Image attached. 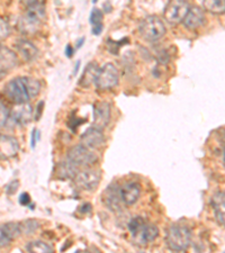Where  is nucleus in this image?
Segmentation results:
<instances>
[{
  "label": "nucleus",
  "mask_w": 225,
  "mask_h": 253,
  "mask_svg": "<svg viewBox=\"0 0 225 253\" xmlns=\"http://www.w3.org/2000/svg\"><path fill=\"white\" fill-rule=\"evenodd\" d=\"M24 83L26 84V88L28 90V93H30L31 99L32 98H35L36 96L40 93L41 90V84L36 79L31 78V77H23Z\"/></svg>",
  "instance_id": "obj_25"
},
{
  "label": "nucleus",
  "mask_w": 225,
  "mask_h": 253,
  "mask_svg": "<svg viewBox=\"0 0 225 253\" xmlns=\"http://www.w3.org/2000/svg\"><path fill=\"white\" fill-rule=\"evenodd\" d=\"M9 116H10V114H9V112H8L6 106L0 104V127H3V126H5Z\"/></svg>",
  "instance_id": "obj_29"
},
{
  "label": "nucleus",
  "mask_w": 225,
  "mask_h": 253,
  "mask_svg": "<svg viewBox=\"0 0 225 253\" xmlns=\"http://www.w3.org/2000/svg\"><path fill=\"white\" fill-rule=\"evenodd\" d=\"M0 50H1V45H0Z\"/></svg>",
  "instance_id": "obj_40"
},
{
  "label": "nucleus",
  "mask_w": 225,
  "mask_h": 253,
  "mask_svg": "<svg viewBox=\"0 0 225 253\" xmlns=\"http://www.w3.org/2000/svg\"><path fill=\"white\" fill-rule=\"evenodd\" d=\"M189 8L190 7L186 0H170L166 7L163 16L168 23L175 25V24L183 22Z\"/></svg>",
  "instance_id": "obj_7"
},
{
  "label": "nucleus",
  "mask_w": 225,
  "mask_h": 253,
  "mask_svg": "<svg viewBox=\"0 0 225 253\" xmlns=\"http://www.w3.org/2000/svg\"><path fill=\"white\" fill-rule=\"evenodd\" d=\"M84 42H85V39L83 38V39H80L79 41H78V43H77V47L79 48V47H81L83 46V44H84Z\"/></svg>",
  "instance_id": "obj_36"
},
{
  "label": "nucleus",
  "mask_w": 225,
  "mask_h": 253,
  "mask_svg": "<svg viewBox=\"0 0 225 253\" xmlns=\"http://www.w3.org/2000/svg\"><path fill=\"white\" fill-rule=\"evenodd\" d=\"M19 226L22 234L31 235L39 230L40 223L35 221V219H27V221H24L23 223H19Z\"/></svg>",
  "instance_id": "obj_26"
},
{
  "label": "nucleus",
  "mask_w": 225,
  "mask_h": 253,
  "mask_svg": "<svg viewBox=\"0 0 225 253\" xmlns=\"http://www.w3.org/2000/svg\"><path fill=\"white\" fill-rule=\"evenodd\" d=\"M27 251L28 252H36V253H48L53 252V249L42 241H33L27 244Z\"/></svg>",
  "instance_id": "obj_24"
},
{
  "label": "nucleus",
  "mask_w": 225,
  "mask_h": 253,
  "mask_svg": "<svg viewBox=\"0 0 225 253\" xmlns=\"http://www.w3.org/2000/svg\"><path fill=\"white\" fill-rule=\"evenodd\" d=\"M73 53H75V50H73V47L70 45V44H68L67 47H65V55H67L68 58H72Z\"/></svg>",
  "instance_id": "obj_35"
},
{
  "label": "nucleus",
  "mask_w": 225,
  "mask_h": 253,
  "mask_svg": "<svg viewBox=\"0 0 225 253\" xmlns=\"http://www.w3.org/2000/svg\"><path fill=\"white\" fill-rule=\"evenodd\" d=\"M19 143L15 137L0 135V159H11L17 156Z\"/></svg>",
  "instance_id": "obj_13"
},
{
  "label": "nucleus",
  "mask_w": 225,
  "mask_h": 253,
  "mask_svg": "<svg viewBox=\"0 0 225 253\" xmlns=\"http://www.w3.org/2000/svg\"><path fill=\"white\" fill-rule=\"evenodd\" d=\"M204 22H205V14H204L203 9L195 6L189 8L182 23L187 30H196V28L202 26Z\"/></svg>",
  "instance_id": "obj_14"
},
{
  "label": "nucleus",
  "mask_w": 225,
  "mask_h": 253,
  "mask_svg": "<svg viewBox=\"0 0 225 253\" xmlns=\"http://www.w3.org/2000/svg\"><path fill=\"white\" fill-rule=\"evenodd\" d=\"M105 142V136L103 130L96 127H90L86 130L81 136V144L88 149L100 148Z\"/></svg>",
  "instance_id": "obj_12"
},
{
  "label": "nucleus",
  "mask_w": 225,
  "mask_h": 253,
  "mask_svg": "<svg viewBox=\"0 0 225 253\" xmlns=\"http://www.w3.org/2000/svg\"><path fill=\"white\" fill-rule=\"evenodd\" d=\"M78 171V167L73 165L70 161H63L58 166V170H56V174L60 179H75Z\"/></svg>",
  "instance_id": "obj_21"
},
{
  "label": "nucleus",
  "mask_w": 225,
  "mask_h": 253,
  "mask_svg": "<svg viewBox=\"0 0 225 253\" xmlns=\"http://www.w3.org/2000/svg\"><path fill=\"white\" fill-rule=\"evenodd\" d=\"M203 7L211 14H225V0H203Z\"/></svg>",
  "instance_id": "obj_22"
},
{
  "label": "nucleus",
  "mask_w": 225,
  "mask_h": 253,
  "mask_svg": "<svg viewBox=\"0 0 225 253\" xmlns=\"http://www.w3.org/2000/svg\"><path fill=\"white\" fill-rule=\"evenodd\" d=\"M103 18H104L103 11L98 9V8H93L91 14H90V23L92 24V26L103 25Z\"/></svg>",
  "instance_id": "obj_27"
},
{
  "label": "nucleus",
  "mask_w": 225,
  "mask_h": 253,
  "mask_svg": "<svg viewBox=\"0 0 225 253\" xmlns=\"http://www.w3.org/2000/svg\"><path fill=\"white\" fill-rule=\"evenodd\" d=\"M17 65V56L9 48L1 47L0 50V72L5 73Z\"/></svg>",
  "instance_id": "obj_20"
},
{
  "label": "nucleus",
  "mask_w": 225,
  "mask_h": 253,
  "mask_svg": "<svg viewBox=\"0 0 225 253\" xmlns=\"http://www.w3.org/2000/svg\"><path fill=\"white\" fill-rule=\"evenodd\" d=\"M44 17L45 8L42 3L39 1L32 3L28 6L25 15L19 19L18 27L20 32L25 33V34H34L40 28Z\"/></svg>",
  "instance_id": "obj_2"
},
{
  "label": "nucleus",
  "mask_w": 225,
  "mask_h": 253,
  "mask_svg": "<svg viewBox=\"0 0 225 253\" xmlns=\"http://www.w3.org/2000/svg\"><path fill=\"white\" fill-rule=\"evenodd\" d=\"M75 183L78 188L83 190L96 189L100 182V172L95 169H90L89 167L83 171H79L75 177Z\"/></svg>",
  "instance_id": "obj_8"
},
{
  "label": "nucleus",
  "mask_w": 225,
  "mask_h": 253,
  "mask_svg": "<svg viewBox=\"0 0 225 253\" xmlns=\"http://www.w3.org/2000/svg\"><path fill=\"white\" fill-rule=\"evenodd\" d=\"M10 33V28L8 23L6 22L5 19L0 18V40H5L6 38H8Z\"/></svg>",
  "instance_id": "obj_28"
},
{
  "label": "nucleus",
  "mask_w": 225,
  "mask_h": 253,
  "mask_svg": "<svg viewBox=\"0 0 225 253\" xmlns=\"http://www.w3.org/2000/svg\"><path fill=\"white\" fill-rule=\"evenodd\" d=\"M41 138V132L39 129H34L32 132V136H31V146L33 149L35 148L36 146V143H38L40 141Z\"/></svg>",
  "instance_id": "obj_31"
},
{
  "label": "nucleus",
  "mask_w": 225,
  "mask_h": 253,
  "mask_svg": "<svg viewBox=\"0 0 225 253\" xmlns=\"http://www.w3.org/2000/svg\"><path fill=\"white\" fill-rule=\"evenodd\" d=\"M43 106L44 103L43 101H41V103L38 104V107H36V113H35V121H39L40 117L42 116V112H43Z\"/></svg>",
  "instance_id": "obj_34"
},
{
  "label": "nucleus",
  "mask_w": 225,
  "mask_h": 253,
  "mask_svg": "<svg viewBox=\"0 0 225 253\" xmlns=\"http://www.w3.org/2000/svg\"><path fill=\"white\" fill-rule=\"evenodd\" d=\"M5 92L6 96L16 105L25 104L31 100V96L28 93L23 77L10 80L6 85Z\"/></svg>",
  "instance_id": "obj_6"
},
{
  "label": "nucleus",
  "mask_w": 225,
  "mask_h": 253,
  "mask_svg": "<svg viewBox=\"0 0 225 253\" xmlns=\"http://www.w3.org/2000/svg\"><path fill=\"white\" fill-rule=\"evenodd\" d=\"M93 127L103 129L110 121V105L105 101L93 105Z\"/></svg>",
  "instance_id": "obj_11"
},
{
  "label": "nucleus",
  "mask_w": 225,
  "mask_h": 253,
  "mask_svg": "<svg viewBox=\"0 0 225 253\" xmlns=\"http://www.w3.org/2000/svg\"><path fill=\"white\" fill-rule=\"evenodd\" d=\"M79 67H80V61H78V62H77V65H76V68H75V75L77 73V71L79 70Z\"/></svg>",
  "instance_id": "obj_37"
},
{
  "label": "nucleus",
  "mask_w": 225,
  "mask_h": 253,
  "mask_svg": "<svg viewBox=\"0 0 225 253\" xmlns=\"http://www.w3.org/2000/svg\"><path fill=\"white\" fill-rule=\"evenodd\" d=\"M191 232L189 228L181 224H174L167 231L166 243L173 251H186L190 246Z\"/></svg>",
  "instance_id": "obj_1"
},
{
  "label": "nucleus",
  "mask_w": 225,
  "mask_h": 253,
  "mask_svg": "<svg viewBox=\"0 0 225 253\" xmlns=\"http://www.w3.org/2000/svg\"><path fill=\"white\" fill-rule=\"evenodd\" d=\"M97 1H98V0H92V2H93V3H96Z\"/></svg>",
  "instance_id": "obj_39"
},
{
  "label": "nucleus",
  "mask_w": 225,
  "mask_h": 253,
  "mask_svg": "<svg viewBox=\"0 0 225 253\" xmlns=\"http://www.w3.org/2000/svg\"><path fill=\"white\" fill-rule=\"evenodd\" d=\"M9 117L15 122V123H17L19 125L27 124L28 122L32 121L33 117L32 106L28 103L17 104L16 107L11 111Z\"/></svg>",
  "instance_id": "obj_15"
},
{
  "label": "nucleus",
  "mask_w": 225,
  "mask_h": 253,
  "mask_svg": "<svg viewBox=\"0 0 225 253\" xmlns=\"http://www.w3.org/2000/svg\"><path fill=\"white\" fill-rule=\"evenodd\" d=\"M131 234H132L134 243L138 244V246H145V244L152 242L158 238L159 228L153 224H148L144 221Z\"/></svg>",
  "instance_id": "obj_9"
},
{
  "label": "nucleus",
  "mask_w": 225,
  "mask_h": 253,
  "mask_svg": "<svg viewBox=\"0 0 225 253\" xmlns=\"http://www.w3.org/2000/svg\"><path fill=\"white\" fill-rule=\"evenodd\" d=\"M118 80H120V73L117 68L113 63L108 62L99 69L95 84L99 90H109L116 87Z\"/></svg>",
  "instance_id": "obj_4"
},
{
  "label": "nucleus",
  "mask_w": 225,
  "mask_h": 253,
  "mask_svg": "<svg viewBox=\"0 0 225 253\" xmlns=\"http://www.w3.org/2000/svg\"><path fill=\"white\" fill-rule=\"evenodd\" d=\"M10 242H11V241L7 238V236L5 235V233H3V232H2L1 227H0V248L7 247Z\"/></svg>",
  "instance_id": "obj_32"
},
{
  "label": "nucleus",
  "mask_w": 225,
  "mask_h": 253,
  "mask_svg": "<svg viewBox=\"0 0 225 253\" xmlns=\"http://www.w3.org/2000/svg\"><path fill=\"white\" fill-rule=\"evenodd\" d=\"M103 201L105 202L106 206H107L110 211H118L122 210V193L121 187L117 183H112V185L107 187V189L103 195Z\"/></svg>",
  "instance_id": "obj_10"
},
{
  "label": "nucleus",
  "mask_w": 225,
  "mask_h": 253,
  "mask_svg": "<svg viewBox=\"0 0 225 253\" xmlns=\"http://www.w3.org/2000/svg\"><path fill=\"white\" fill-rule=\"evenodd\" d=\"M223 156H224V162H225V148H224V153H223Z\"/></svg>",
  "instance_id": "obj_38"
},
{
  "label": "nucleus",
  "mask_w": 225,
  "mask_h": 253,
  "mask_svg": "<svg viewBox=\"0 0 225 253\" xmlns=\"http://www.w3.org/2000/svg\"><path fill=\"white\" fill-rule=\"evenodd\" d=\"M99 67H98L96 62H90L87 67H86L85 71L81 75L79 79V84L84 88H88L92 84L96 83L97 76L99 73Z\"/></svg>",
  "instance_id": "obj_19"
},
{
  "label": "nucleus",
  "mask_w": 225,
  "mask_h": 253,
  "mask_svg": "<svg viewBox=\"0 0 225 253\" xmlns=\"http://www.w3.org/2000/svg\"><path fill=\"white\" fill-rule=\"evenodd\" d=\"M30 203H31V197H30V195H28L27 193H23L22 195L19 196V204H20V205L26 206Z\"/></svg>",
  "instance_id": "obj_33"
},
{
  "label": "nucleus",
  "mask_w": 225,
  "mask_h": 253,
  "mask_svg": "<svg viewBox=\"0 0 225 253\" xmlns=\"http://www.w3.org/2000/svg\"><path fill=\"white\" fill-rule=\"evenodd\" d=\"M212 207L214 210L216 221L225 226V193H218L213 196Z\"/></svg>",
  "instance_id": "obj_18"
},
{
  "label": "nucleus",
  "mask_w": 225,
  "mask_h": 253,
  "mask_svg": "<svg viewBox=\"0 0 225 253\" xmlns=\"http://www.w3.org/2000/svg\"><path fill=\"white\" fill-rule=\"evenodd\" d=\"M16 47L19 52V54L22 55V58L27 61V62H31V61H34L39 56V50L34 44L31 43L30 41L26 40H20L16 44Z\"/></svg>",
  "instance_id": "obj_17"
},
{
  "label": "nucleus",
  "mask_w": 225,
  "mask_h": 253,
  "mask_svg": "<svg viewBox=\"0 0 225 253\" xmlns=\"http://www.w3.org/2000/svg\"><path fill=\"white\" fill-rule=\"evenodd\" d=\"M67 158L69 161L72 162L78 168H80V167L88 168V167L95 165L97 161L96 154L92 153L90 149L86 148L83 144L76 145L69 150Z\"/></svg>",
  "instance_id": "obj_5"
},
{
  "label": "nucleus",
  "mask_w": 225,
  "mask_h": 253,
  "mask_svg": "<svg viewBox=\"0 0 225 253\" xmlns=\"http://www.w3.org/2000/svg\"><path fill=\"white\" fill-rule=\"evenodd\" d=\"M18 187H19V181L18 180H13L9 183V185L7 186V188H6L7 194L8 195H14L16 191H17Z\"/></svg>",
  "instance_id": "obj_30"
},
{
  "label": "nucleus",
  "mask_w": 225,
  "mask_h": 253,
  "mask_svg": "<svg viewBox=\"0 0 225 253\" xmlns=\"http://www.w3.org/2000/svg\"><path fill=\"white\" fill-rule=\"evenodd\" d=\"M166 32L167 28L165 23L157 16L146 17L140 25V34L148 42H155L162 39Z\"/></svg>",
  "instance_id": "obj_3"
},
{
  "label": "nucleus",
  "mask_w": 225,
  "mask_h": 253,
  "mask_svg": "<svg viewBox=\"0 0 225 253\" xmlns=\"http://www.w3.org/2000/svg\"><path fill=\"white\" fill-rule=\"evenodd\" d=\"M0 227H1L3 233H5V235L10 241L17 239L18 236L22 234L19 223H11V222L6 223V224H2V225H0Z\"/></svg>",
  "instance_id": "obj_23"
},
{
  "label": "nucleus",
  "mask_w": 225,
  "mask_h": 253,
  "mask_svg": "<svg viewBox=\"0 0 225 253\" xmlns=\"http://www.w3.org/2000/svg\"><path fill=\"white\" fill-rule=\"evenodd\" d=\"M121 193L125 205H133L140 198L141 186L137 182H129L122 187Z\"/></svg>",
  "instance_id": "obj_16"
}]
</instances>
